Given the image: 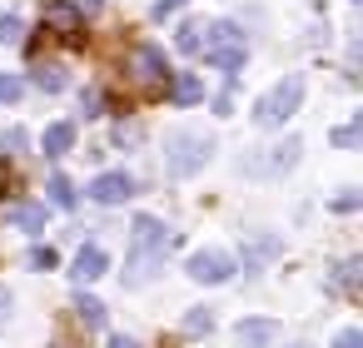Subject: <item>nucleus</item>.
Here are the masks:
<instances>
[{"label": "nucleus", "mask_w": 363, "mask_h": 348, "mask_svg": "<svg viewBox=\"0 0 363 348\" xmlns=\"http://www.w3.org/2000/svg\"><path fill=\"white\" fill-rule=\"evenodd\" d=\"M199 50H204V60L209 65H219V70H244V60H249V50H244V35H239V26L234 21H219V26H209L204 30V40H199Z\"/></svg>", "instance_id": "1"}, {"label": "nucleus", "mask_w": 363, "mask_h": 348, "mask_svg": "<svg viewBox=\"0 0 363 348\" xmlns=\"http://www.w3.org/2000/svg\"><path fill=\"white\" fill-rule=\"evenodd\" d=\"M214 155V140H204V135H169L164 140V169L174 174V179H189L194 169H204V159Z\"/></svg>", "instance_id": "2"}, {"label": "nucleus", "mask_w": 363, "mask_h": 348, "mask_svg": "<svg viewBox=\"0 0 363 348\" xmlns=\"http://www.w3.org/2000/svg\"><path fill=\"white\" fill-rule=\"evenodd\" d=\"M298 100H303V75H284V80L254 105V120H259L264 130H279V125L298 110Z\"/></svg>", "instance_id": "3"}, {"label": "nucleus", "mask_w": 363, "mask_h": 348, "mask_svg": "<svg viewBox=\"0 0 363 348\" xmlns=\"http://www.w3.org/2000/svg\"><path fill=\"white\" fill-rule=\"evenodd\" d=\"M184 274H189L194 284H229V279L239 274V264H234L224 249H199V254H189Z\"/></svg>", "instance_id": "4"}, {"label": "nucleus", "mask_w": 363, "mask_h": 348, "mask_svg": "<svg viewBox=\"0 0 363 348\" xmlns=\"http://www.w3.org/2000/svg\"><path fill=\"white\" fill-rule=\"evenodd\" d=\"M40 21H45V30H55L60 40H80V30H85V16H80V6H70V0H45V11H40Z\"/></svg>", "instance_id": "5"}, {"label": "nucleus", "mask_w": 363, "mask_h": 348, "mask_svg": "<svg viewBox=\"0 0 363 348\" xmlns=\"http://www.w3.org/2000/svg\"><path fill=\"white\" fill-rule=\"evenodd\" d=\"M95 204H120V199H130L135 194V179L125 174V169H110V174H100V179H90V189H85Z\"/></svg>", "instance_id": "6"}, {"label": "nucleus", "mask_w": 363, "mask_h": 348, "mask_svg": "<svg viewBox=\"0 0 363 348\" xmlns=\"http://www.w3.org/2000/svg\"><path fill=\"white\" fill-rule=\"evenodd\" d=\"M130 234H135L130 244H135V249H150V254H164V249L174 244V234H169V229H164L155 214H140V219L130 224Z\"/></svg>", "instance_id": "7"}, {"label": "nucleus", "mask_w": 363, "mask_h": 348, "mask_svg": "<svg viewBox=\"0 0 363 348\" xmlns=\"http://www.w3.org/2000/svg\"><path fill=\"white\" fill-rule=\"evenodd\" d=\"M284 254V239L279 234H254L249 244H244V274H259L269 259H279Z\"/></svg>", "instance_id": "8"}, {"label": "nucleus", "mask_w": 363, "mask_h": 348, "mask_svg": "<svg viewBox=\"0 0 363 348\" xmlns=\"http://www.w3.org/2000/svg\"><path fill=\"white\" fill-rule=\"evenodd\" d=\"M160 264H164V254H150V249H130V259H125V284L130 288H140V284H150L155 274H160Z\"/></svg>", "instance_id": "9"}, {"label": "nucleus", "mask_w": 363, "mask_h": 348, "mask_svg": "<svg viewBox=\"0 0 363 348\" xmlns=\"http://www.w3.org/2000/svg\"><path fill=\"white\" fill-rule=\"evenodd\" d=\"M135 75H140L145 85H164V80H169L164 50H155V45H140V50H135Z\"/></svg>", "instance_id": "10"}, {"label": "nucleus", "mask_w": 363, "mask_h": 348, "mask_svg": "<svg viewBox=\"0 0 363 348\" xmlns=\"http://www.w3.org/2000/svg\"><path fill=\"white\" fill-rule=\"evenodd\" d=\"M105 269H110V254L100 244H85L75 254V284H95V279H105Z\"/></svg>", "instance_id": "11"}, {"label": "nucleus", "mask_w": 363, "mask_h": 348, "mask_svg": "<svg viewBox=\"0 0 363 348\" xmlns=\"http://www.w3.org/2000/svg\"><path fill=\"white\" fill-rule=\"evenodd\" d=\"M234 338H239V348H269L279 338V318H244Z\"/></svg>", "instance_id": "12"}, {"label": "nucleus", "mask_w": 363, "mask_h": 348, "mask_svg": "<svg viewBox=\"0 0 363 348\" xmlns=\"http://www.w3.org/2000/svg\"><path fill=\"white\" fill-rule=\"evenodd\" d=\"M40 145H45V159H60V155H70V145H75V125H70V120L50 125Z\"/></svg>", "instance_id": "13"}, {"label": "nucleus", "mask_w": 363, "mask_h": 348, "mask_svg": "<svg viewBox=\"0 0 363 348\" xmlns=\"http://www.w3.org/2000/svg\"><path fill=\"white\" fill-rule=\"evenodd\" d=\"M169 95H174V105H199L204 100V80L199 75H174Z\"/></svg>", "instance_id": "14"}, {"label": "nucleus", "mask_w": 363, "mask_h": 348, "mask_svg": "<svg viewBox=\"0 0 363 348\" xmlns=\"http://www.w3.org/2000/svg\"><path fill=\"white\" fill-rule=\"evenodd\" d=\"M11 219H16L26 234H40V229H45V204H16Z\"/></svg>", "instance_id": "15"}, {"label": "nucleus", "mask_w": 363, "mask_h": 348, "mask_svg": "<svg viewBox=\"0 0 363 348\" xmlns=\"http://www.w3.org/2000/svg\"><path fill=\"white\" fill-rule=\"evenodd\" d=\"M75 313H80V323H85V328H100V323H105V303H100V298H90V293H80V298H75Z\"/></svg>", "instance_id": "16"}, {"label": "nucleus", "mask_w": 363, "mask_h": 348, "mask_svg": "<svg viewBox=\"0 0 363 348\" xmlns=\"http://www.w3.org/2000/svg\"><path fill=\"white\" fill-rule=\"evenodd\" d=\"M199 40H204V26H199V21H184L179 35H174V45H179L184 55H199Z\"/></svg>", "instance_id": "17"}, {"label": "nucleus", "mask_w": 363, "mask_h": 348, "mask_svg": "<svg viewBox=\"0 0 363 348\" xmlns=\"http://www.w3.org/2000/svg\"><path fill=\"white\" fill-rule=\"evenodd\" d=\"M35 85L45 95H55V90H65V70L60 65H35Z\"/></svg>", "instance_id": "18"}, {"label": "nucleus", "mask_w": 363, "mask_h": 348, "mask_svg": "<svg viewBox=\"0 0 363 348\" xmlns=\"http://www.w3.org/2000/svg\"><path fill=\"white\" fill-rule=\"evenodd\" d=\"M50 204H55V209H75V184H70L65 174L50 179Z\"/></svg>", "instance_id": "19"}, {"label": "nucleus", "mask_w": 363, "mask_h": 348, "mask_svg": "<svg viewBox=\"0 0 363 348\" xmlns=\"http://www.w3.org/2000/svg\"><path fill=\"white\" fill-rule=\"evenodd\" d=\"M358 274H363V259H343L333 269V288H358Z\"/></svg>", "instance_id": "20"}, {"label": "nucleus", "mask_w": 363, "mask_h": 348, "mask_svg": "<svg viewBox=\"0 0 363 348\" xmlns=\"http://www.w3.org/2000/svg\"><path fill=\"white\" fill-rule=\"evenodd\" d=\"M184 333H189V338L214 333V313H209V308H189V313H184Z\"/></svg>", "instance_id": "21"}, {"label": "nucleus", "mask_w": 363, "mask_h": 348, "mask_svg": "<svg viewBox=\"0 0 363 348\" xmlns=\"http://www.w3.org/2000/svg\"><path fill=\"white\" fill-rule=\"evenodd\" d=\"M298 159V140H284L279 150H274V159H269V169H289Z\"/></svg>", "instance_id": "22"}, {"label": "nucleus", "mask_w": 363, "mask_h": 348, "mask_svg": "<svg viewBox=\"0 0 363 348\" xmlns=\"http://www.w3.org/2000/svg\"><path fill=\"white\" fill-rule=\"evenodd\" d=\"M21 30H26V26H21V16H0V45H16V40H21Z\"/></svg>", "instance_id": "23"}, {"label": "nucleus", "mask_w": 363, "mask_h": 348, "mask_svg": "<svg viewBox=\"0 0 363 348\" xmlns=\"http://www.w3.org/2000/svg\"><path fill=\"white\" fill-rule=\"evenodd\" d=\"M55 264H60V259H55L50 244H35V249H30V269H55Z\"/></svg>", "instance_id": "24"}, {"label": "nucleus", "mask_w": 363, "mask_h": 348, "mask_svg": "<svg viewBox=\"0 0 363 348\" xmlns=\"http://www.w3.org/2000/svg\"><path fill=\"white\" fill-rule=\"evenodd\" d=\"M21 100V75H0V105H16Z\"/></svg>", "instance_id": "25"}, {"label": "nucleus", "mask_w": 363, "mask_h": 348, "mask_svg": "<svg viewBox=\"0 0 363 348\" xmlns=\"http://www.w3.org/2000/svg\"><path fill=\"white\" fill-rule=\"evenodd\" d=\"M358 204H363V199H358V189H338V194H333V209H338V214H353Z\"/></svg>", "instance_id": "26"}, {"label": "nucleus", "mask_w": 363, "mask_h": 348, "mask_svg": "<svg viewBox=\"0 0 363 348\" xmlns=\"http://www.w3.org/2000/svg\"><path fill=\"white\" fill-rule=\"evenodd\" d=\"M358 135H363V125H343V130H333V145L353 150V145H358Z\"/></svg>", "instance_id": "27"}, {"label": "nucleus", "mask_w": 363, "mask_h": 348, "mask_svg": "<svg viewBox=\"0 0 363 348\" xmlns=\"http://www.w3.org/2000/svg\"><path fill=\"white\" fill-rule=\"evenodd\" d=\"M80 110H85V115H100V110H105V95H100V90H85V95H80Z\"/></svg>", "instance_id": "28"}, {"label": "nucleus", "mask_w": 363, "mask_h": 348, "mask_svg": "<svg viewBox=\"0 0 363 348\" xmlns=\"http://www.w3.org/2000/svg\"><path fill=\"white\" fill-rule=\"evenodd\" d=\"M333 348H363V333H358V328H343V333L333 338Z\"/></svg>", "instance_id": "29"}, {"label": "nucleus", "mask_w": 363, "mask_h": 348, "mask_svg": "<svg viewBox=\"0 0 363 348\" xmlns=\"http://www.w3.org/2000/svg\"><path fill=\"white\" fill-rule=\"evenodd\" d=\"M184 6V0H155V21H164V16H174Z\"/></svg>", "instance_id": "30"}, {"label": "nucleus", "mask_w": 363, "mask_h": 348, "mask_svg": "<svg viewBox=\"0 0 363 348\" xmlns=\"http://www.w3.org/2000/svg\"><path fill=\"white\" fill-rule=\"evenodd\" d=\"M110 348H140V343H135V338H125V333H115V338H110Z\"/></svg>", "instance_id": "31"}, {"label": "nucleus", "mask_w": 363, "mask_h": 348, "mask_svg": "<svg viewBox=\"0 0 363 348\" xmlns=\"http://www.w3.org/2000/svg\"><path fill=\"white\" fill-rule=\"evenodd\" d=\"M6 313H11V293H6V288H0V318H6Z\"/></svg>", "instance_id": "32"}, {"label": "nucleus", "mask_w": 363, "mask_h": 348, "mask_svg": "<svg viewBox=\"0 0 363 348\" xmlns=\"http://www.w3.org/2000/svg\"><path fill=\"white\" fill-rule=\"evenodd\" d=\"M294 348H313V343H294Z\"/></svg>", "instance_id": "33"}]
</instances>
